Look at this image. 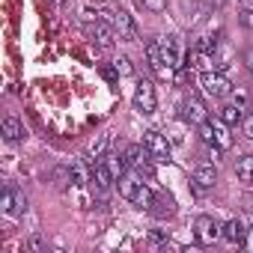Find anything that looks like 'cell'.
<instances>
[{"label":"cell","instance_id":"cell-8","mask_svg":"<svg viewBox=\"0 0 253 253\" xmlns=\"http://www.w3.org/2000/svg\"><path fill=\"white\" fill-rule=\"evenodd\" d=\"M203 92L211 98H226L232 92V84L220 75V72H206L203 75Z\"/></svg>","mask_w":253,"mask_h":253},{"label":"cell","instance_id":"cell-9","mask_svg":"<svg viewBox=\"0 0 253 253\" xmlns=\"http://www.w3.org/2000/svg\"><path fill=\"white\" fill-rule=\"evenodd\" d=\"M116 185H119V197H125L128 203H134L146 182H143V176H140V173H134V170H131V173L119 176V179H116Z\"/></svg>","mask_w":253,"mask_h":253},{"label":"cell","instance_id":"cell-17","mask_svg":"<svg viewBox=\"0 0 253 253\" xmlns=\"http://www.w3.org/2000/svg\"><path fill=\"white\" fill-rule=\"evenodd\" d=\"M235 176H238V182L253 185V155L238 158V164H235Z\"/></svg>","mask_w":253,"mask_h":253},{"label":"cell","instance_id":"cell-22","mask_svg":"<svg viewBox=\"0 0 253 253\" xmlns=\"http://www.w3.org/2000/svg\"><path fill=\"white\" fill-rule=\"evenodd\" d=\"M194 51H200V54H214V51H217V39H214V36H200L197 45H194Z\"/></svg>","mask_w":253,"mask_h":253},{"label":"cell","instance_id":"cell-24","mask_svg":"<svg viewBox=\"0 0 253 253\" xmlns=\"http://www.w3.org/2000/svg\"><path fill=\"white\" fill-rule=\"evenodd\" d=\"M229 98H232V104L235 107H247V89H241V86H232V92H229Z\"/></svg>","mask_w":253,"mask_h":253},{"label":"cell","instance_id":"cell-15","mask_svg":"<svg viewBox=\"0 0 253 253\" xmlns=\"http://www.w3.org/2000/svg\"><path fill=\"white\" fill-rule=\"evenodd\" d=\"M3 140H6V143L24 140V125H21L15 116H6V119H3Z\"/></svg>","mask_w":253,"mask_h":253},{"label":"cell","instance_id":"cell-30","mask_svg":"<svg viewBox=\"0 0 253 253\" xmlns=\"http://www.w3.org/2000/svg\"><path fill=\"white\" fill-rule=\"evenodd\" d=\"M244 134L253 140V116H247V119H244Z\"/></svg>","mask_w":253,"mask_h":253},{"label":"cell","instance_id":"cell-2","mask_svg":"<svg viewBox=\"0 0 253 253\" xmlns=\"http://www.w3.org/2000/svg\"><path fill=\"white\" fill-rule=\"evenodd\" d=\"M122 155H125V164H128V170H134V173L152 179V155H149V149H146L143 143H131Z\"/></svg>","mask_w":253,"mask_h":253},{"label":"cell","instance_id":"cell-26","mask_svg":"<svg viewBox=\"0 0 253 253\" xmlns=\"http://www.w3.org/2000/svg\"><path fill=\"white\" fill-rule=\"evenodd\" d=\"M140 3H143L149 12H164V9H167V0H140Z\"/></svg>","mask_w":253,"mask_h":253},{"label":"cell","instance_id":"cell-23","mask_svg":"<svg viewBox=\"0 0 253 253\" xmlns=\"http://www.w3.org/2000/svg\"><path fill=\"white\" fill-rule=\"evenodd\" d=\"M69 170H72V179H75V185H81V182H89V176H92V173H86V167H84L81 161H72V164H69Z\"/></svg>","mask_w":253,"mask_h":253},{"label":"cell","instance_id":"cell-29","mask_svg":"<svg viewBox=\"0 0 253 253\" xmlns=\"http://www.w3.org/2000/svg\"><path fill=\"white\" fill-rule=\"evenodd\" d=\"M27 247H30V250H33V253H42V250H45V241H42V238H39V235H33V238H30V241H27Z\"/></svg>","mask_w":253,"mask_h":253},{"label":"cell","instance_id":"cell-28","mask_svg":"<svg viewBox=\"0 0 253 253\" xmlns=\"http://www.w3.org/2000/svg\"><path fill=\"white\" fill-rule=\"evenodd\" d=\"M101 78H104V81H116V78H122V75L116 72V66H104V69H101Z\"/></svg>","mask_w":253,"mask_h":253},{"label":"cell","instance_id":"cell-18","mask_svg":"<svg viewBox=\"0 0 253 253\" xmlns=\"http://www.w3.org/2000/svg\"><path fill=\"white\" fill-rule=\"evenodd\" d=\"M217 116L229 125V128H232V125H238V122H244V113H241V107H235V104H223V107L217 110Z\"/></svg>","mask_w":253,"mask_h":253},{"label":"cell","instance_id":"cell-19","mask_svg":"<svg viewBox=\"0 0 253 253\" xmlns=\"http://www.w3.org/2000/svg\"><path fill=\"white\" fill-rule=\"evenodd\" d=\"M155 217H173V200L170 197H155V203H152V209H149Z\"/></svg>","mask_w":253,"mask_h":253},{"label":"cell","instance_id":"cell-4","mask_svg":"<svg viewBox=\"0 0 253 253\" xmlns=\"http://www.w3.org/2000/svg\"><path fill=\"white\" fill-rule=\"evenodd\" d=\"M134 107H137L140 113H146V116L158 110V95H155L152 81H146V78L137 81V86H134Z\"/></svg>","mask_w":253,"mask_h":253},{"label":"cell","instance_id":"cell-7","mask_svg":"<svg viewBox=\"0 0 253 253\" xmlns=\"http://www.w3.org/2000/svg\"><path fill=\"white\" fill-rule=\"evenodd\" d=\"M143 146L149 149V155H152V161H158V164H164V161H170V143H167V137L164 134H158V131H146L143 134Z\"/></svg>","mask_w":253,"mask_h":253},{"label":"cell","instance_id":"cell-11","mask_svg":"<svg viewBox=\"0 0 253 253\" xmlns=\"http://www.w3.org/2000/svg\"><path fill=\"white\" fill-rule=\"evenodd\" d=\"M113 27H116V33H119V39H125V42H137V24H134V18L125 12V9L113 12Z\"/></svg>","mask_w":253,"mask_h":253},{"label":"cell","instance_id":"cell-21","mask_svg":"<svg viewBox=\"0 0 253 253\" xmlns=\"http://www.w3.org/2000/svg\"><path fill=\"white\" fill-rule=\"evenodd\" d=\"M107 146H110V134H101V137L89 146V158H92V164H95V161H101V158L107 155Z\"/></svg>","mask_w":253,"mask_h":253},{"label":"cell","instance_id":"cell-20","mask_svg":"<svg viewBox=\"0 0 253 253\" xmlns=\"http://www.w3.org/2000/svg\"><path fill=\"white\" fill-rule=\"evenodd\" d=\"M173 84H176V86H188V84H194V66H191V63H182V66L173 72Z\"/></svg>","mask_w":253,"mask_h":253},{"label":"cell","instance_id":"cell-16","mask_svg":"<svg viewBox=\"0 0 253 253\" xmlns=\"http://www.w3.org/2000/svg\"><path fill=\"white\" fill-rule=\"evenodd\" d=\"M104 167L110 170V176L113 179H119V176H125V173H128V164H125V155H116V152H107L104 158Z\"/></svg>","mask_w":253,"mask_h":253},{"label":"cell","instance_id":"cell-3","mask_svg":"<svg viewBox=\"0 0 253 253\" xmlns=\"http://www.w3.org/2000/svg\"><path fill=\"white\" fill-rule=\"evenodd\" d=\"M86 33H89V39L98 45V48H113L116 45V39H119V33H116V27L113 24H107V21H101V18H86Z\"/></svg>","mask_w":253,"mask_h":253},{"label":"cell","instance_id":"cell-14","mask_svg":"<svg viewBox=\"0 0 253 253\" xmlns=\"http://www.w3.org/2000/svg\"><path fill=\"white\" fill-rule=\"evenodd\" d=\"M247 232H250V229H247L238 217H232V220L223 223V238H226L229 244H244V241H247Z\"/></svg>","mask_w":253,"mask_h":253},{"label":"cell","instance_id":"cell-10","mask_svg":"<svg viewBox=\"0 0 253 253\" xmlns=\"http://www.w3.org/2000/svg\"><path fill=\"white\" fill-rule=\"evenodd\" d=\"M182 119H188V122H194V125L206 122V119H209L206 101H203L200 95H188V98H185V104H182Z\"/></svg>","mask_w":253,"mask_h":253},{"label":"cell","instance_id":"cell-6","mask_svg":"<svg viewBox=\"0 0 253 253\" xmlns=\"http://www.w3.org/2000/svg\"><path fill=\"white\" fill-rule=\"evenodd\" d=\"M0 209H3V214H9V217H21L27 211V197L18 188L6 185L3 194H0Z\"/></svg>","mask_w":253,"mask_h":253},{"label":"cell","instance_id":"cell-25","mask_svg":"<svg viewBox=\"0 0 253 253\" xmlns=\"http://www.w3.org/2000/svg\"><path fill=\"white\" fill-rule=\"evenodd\" d=\"M113 66H116V72H119V75H134V66H131V60H128V57H116V60H113Z\"/></svg>","mask_w":253,"mask_h":253},{"label":"cell","instance_id":"cell-12","mask_svg":"<svg viewBox=\"0 0 253 253\" xmlns=\"http://www.w3.org/2000/svg\"><path fill=\"white\" fill-rule=\"evenodd\" d=\"M161 57H164V63L176 72L179 66H182V51H179V36H167V39H161Z\"/></svg>","mask_w":253,"mask_h":253},{"label":"cell","instance_id":"cell-5","mask_svg":"<svg viewBox=\"0 0 253 253\" xmlns=\"http://www.w3.org/2000/svg\"><path fill=\"white\" fill-rule=\"evenodd\" d=\"M194 232L200 244H214L217 238H223V223H217L211 214H200L194 220Z\"/></svg>","mask_w":253,"mask_h":253},{"label":"cell","instance_id":"cell-1","mask_svg":"<svg viewBox=\"0 0 253 253\" xmlns=\"http://www.w3.org/2000/svg\"><path fill=\"white\" fill-rule=\"evenodd\" d=\"M200 137L206 146H217V149H232V134H229V125L217 116V119H206L200 122Z\"/></svg>","mask_w":253,"mask_h":253},{"label":"cell","instance_id":"cell-31","mask_svg":"<svg viewBox=\"0 0 253 253\" xmlns=\"http://www.w3.org/2000/svg\"><path fill=\"white\" fill-rule=\"evenodd\" d=\"M244 66H247V72L253 75V48H250V51L244 54Z\"/></svg>","mask_w":253,"mask_h":253},{"label":"cell","instance_id":"cell-13","mask_svg":"<svg viewBox=\"0 0 253 253\" xmlns=\"http://www.w3.org/2000/svg\"><path fill=\"white\" fill-rule=\"evenodd\" d=\"M194 182H197V188L200 191H209V188H214L217 185V170H214V164H197L194 167Z\"/></svg>","mask_w":253,"mask_h":253},{"label":"cell","instance_id":"cell-32","mask_svg":"<svg viewBox=\"0 0 253 253\" xmlns=\"http://www.w3.org/2000/svg\"><path fill=\"white\" fill-rule=\"evenodd\" d=\"M223 3H226V0H206V6H209V9H220Z\"/></svg>","mask_w":253,"mask_h":253},{"label":"cell","instance_id":"cell-27","mask_svg":"<svg viewBox=\"0 0 253 253\" xmlns=\"http://www.w3.org/2000/svg\"><path fill=\"white\" fill-rule=\"evenodd\" d=\"M238 24L247 27V30H253V9H241L238 12Z\"/></svg>","mask_w":253,"mask_h":253},{"label":"cell","instance_id":"cell-33","mask_svg":"<svg viewBox=\"0 0 253 253\" xmlns=\"http://www.w3.org/2000/svg\"><path fill=\"white\" fill-rule=\"evenodd\" d=\"M51 3H54V6H63V3H66V0H51Z\"/></svg>","mask_w":253,"mask_h":253}]
</instances>
